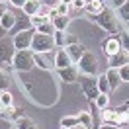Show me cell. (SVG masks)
<instances>
[{
    "instance_id": "74e56055",
    "label": "cell",
    "mask_w": 129,
    "mask_h": 129,
    "mask_svg": "<svg viewBox=\"0 0 129 129\" xmlns=\"http://www.w3.org/2000/svg\"><path fill=\"white\" fill-rule=\"evenodd\" d=\"M49 12H51V6H47V4H43L41 2V6H39V16H45V18H49Z\"/></svg>"
},
{
    "instance_id": "8992f818",
    "label": "cell",
    "mask_w": 129,
    "mask_h": 129,
    "mask_svg": "<svg viewBox=\"0 0 129 129\" xmlns=\"http://www.w3.org/2000/svg\"><path fill=\"white\" fill-rule=\"evenodd\" d=\"M14 55H16L14 39H10V37L0 39V67L4 63H12V61H14Z\"/></svg>"
},
{
    "instance_id": "d4e9b609",
    "label": "cell",
    "mask_w": 129,
    "mask_h": 129,
    "mask_svg": "<svg viewBox=\"0 0 129 129\" xmlns=\"http://www.w3.org/2000/svg\"><path fill=\"white\" fill-rule=\"evenodd\" d=\"M35 29H37V33H45V35H53V33H55V25H53V22H45V24L37 25Z\"/></svg>"
},
{
    "instance_id": "5b68a950",
    "label": "cell",
    "mask_w": 129,
    "mask_h": 129,
    "mask_svg": "<svg viewBox=\"0 0 129 129\" xmlns=\"http://www.w3.org/2000/svg\"><path fill=\"white\" fill-rule=\"evenodd\" d=\"M78 67H80V74H88V76H96L98 73V59L96 55H92V53H84L82 55V59L78 61Z\"/></svg>"
},
{
    "instance_id": "4fadbf2b",
    "label": "cell",
    "mask_w": 129,
    "mask_h": 129,
    "mask_svg": "<svg viewBox=\"0 0 129 129\" xmlns=\"http://www.w3.org/2000/svg\"><path fill=\"white\" fill-rule=\"evenodd\" d=\"M106 78L110 82V90H112V92L121 84V76H119V71H117V69H112V67H110V69L106 71Z\"/></svg>"
},
{
    "instance_id": "e0dca14e",
    "label": "cell",
    "mask_w": 129,
    "mask_h": 129,
    "mask_svg": "<svg viewBox=\"0 0 129 129\" xmlns=\"http://www.w3.org/2000/svg\"><path fill=\"white\" fill-rule=\"evenodd\" d=\"M39 6H41V0H27L24 4V8H22V12L31 18V16H35V14L39 12Z\"/></svg>"
},
{
    "instance_id": "b9f144b4",
    "label": "cell",
    "mask_w": 129,
    "mask_h": 129,
    "mask_svg": "<svg viewBox=\"0 0 129 129\" xmlns=\"http://www.w3.org/2000/svg\"><path fill=\"white\" fill-rule=\"evenodd\" d=\"M73 43H78L74 35H67V45H73Z\"/></svg>"
},
{
    "instance_id": "836d02e7",
    "label": "cell",
    "mask_w": 129,
    "mask_h": 129,
    "mask_svg": "<svg viewBox=\"0 0 129 129\" xmlns=\"http://www.w3.org/2000/svg\"><path fill=\"white\" fill-rule=\"evenodd\" d=\"M119 41H121V49L129 53V33H119Z\"/></svg>"
},
{
    "instance_id": "ac0fdd59",
    "label": "cell",
    "mask_w": 129,
    "mask_h": 129,
    "mask_svg": "<svg viewBox=\"0 0 129 129\" xmlns=\"http://www.w3.org/2000/svg\"><path fill=\"white\" fill-rule=\"evenodd\" d=\"M47 55L49 53H33V63L37 64L39 69H43V71H49V69H51V63H49Z\"/></svg>"
},
{
    "instance_id": "3957f363",
    "label": "cell",
    "mask_w": 129,
    "mask_h": 129,
    "mask_svg": "<svg viewBox=\"0 0 129 129\" xmlns=\"http://www.w3.org/2000/svg\"><path fill=\"white\" fill-rule=\"evenodd\" d=\"M55 49V39L53 35H45V33H35L31 41V51L33 53H51Z\"/></svg>"
},
{
    "instance_id": "ab89813d",
    "label": "cell",
    "mask_w": 129,
    "mask_h": 129,
    "mask_svg": "<svg viewBox=\"0 0 129 129\" xmlns=\"http://www.w3.org/2000/svg\"><path fill=\"white\" fill-rule=\"evenodd\" d=\"M8 2L14 6V8H24V4L27 2V0H8Z\"/></svg>"
},
{
    "instance_id": "f35d334b",
    "label": "cell",
    "mask_w": 129,
    "mask_h": 129,
    "mask_svg": "<svg viewBox=\"0 0 129 129\" xmlns=\"http://www.w3.org/2000/svg\"><path fill=\"white\" fill-rule=\"evenodd\" d=\"M98 129H129V127H125V125H112V123H102Z\"/></svg>"
},
{
    "instance_id": "8d00e7d4",
    "label": "cell",
    "mask_w": 129,
    "mask_h": 129,
    "mask_svg": "<svg viewBox=\"0 0 129 129\" xmlns=\"http://www.w3.org/2000/svg\"><path fill=\"white\" fill-rule=\"evenodd\" d=\"M0 129H12V121L0 113Z\"/></svg>"
},
{
    "instance_id": "7dc6e473",
    "label": "cell",
    "mask_w": 129,
    "mask_h": 129,
    "mask_svg": "<svg viewBox=\"0 0 129 129\" xmlns=\"http://www.w3.org/2000/svg\"><path fill=\"white\" fill-rule=\"evenodd\" d=\"M61 129H69V127H61Z\"/></svg>"
},
{
    "instance_id": "6da1fadb",
    "label": "cell",
    "mask_w": 129,
    "mask_h": 129,
    "mask_svg": "<svg viewBox=\"0 0 129 129\" xmlns=\"http://www.w3.org/2000/svg\"><path fill=\"white\" fill-rule=\"evenodd\" d=\"M92 22H96L104 31L108 33H117V20H115V14L112 12V8H108L106 6L100 14H96V16H88Z\"/></svg>"
},
{
    "instance_id": "f546056e",
    "label": "cell",
    "mask_w": 129,
    "mask_h": 129,
    "mask_svg": "<svg viewBox=\"0 0 129 129\" xmlns=\"http://www.w3.org/2000/svg\"><path fill=\"white\" fill-rule=\"evenodd\" d=\"M117 16H119L123 22H129V0L121 6V8H117Z\"/></svg>"
},
{
    "instance_id": "4dcf8cb0",
    "label": "cell",
    "mask_w": 129,
    "mask_h": 129,
    "mask_svg": "<svg viewBox=\"0 0 129 129\" xmlns=\"http://www.w3.org/2000/svg\"><path fill=\"white\" fill-rule=\"evenodd\" d=\"M8 84H10L8 74H6V71L0 69V92H2V90H8Z\"/></svg>"
},
{
    "instance_id": "277c9868",
    "label": "cell",
    "mask_w": 129,
    "mask_h": 129,
    "mask_svg": "<svg viewBox=\"0 0 129 129\" xmlns=\"http://www.w3.org/2000/svg\"><path fill=\"white\" fill-rule=\"evenodd\" d=\"M78 82H80V88L84 92V96L88 98L90 102H94L96 96L100 94V90H98V78L96 76H88V74H80Z\"/></svg>"
},
{
    "instance_id": "9a60e30c",
    "label": "cell",
    "mask_w": 129,
    "mask_h": 129,
    "mask_svg": "<svg viewBox=\"0 0 129 129\" xmlns=\"http://www.w3.org/2000/svg\"><path fill=\"white\" fill-rule=\"evenodd\" d=\"M14 24H16V14H14V12H10V10H8L6 14L0 16V25H2L8 33H10V29L14 27Z\"/></svg>"
},
{
    "instance_id": "bcb514c9",
    "label": "cell",
    "mask_w": 129,
    "mask_h": 129,
    "mask_svg": "<svg viewBox=\"0 0 129 129\" xmlns=\"http://www.w3.org/2000/svg\"><path fill=\"white\" fill-rule=\"evenodd\" d=\"M2 110H4V106H2V102H0V113H2Z\"/></svg>"
},
{
    "instance_id": "681fc988",
    "label": "cell",
    "mask_w": 129,
    "mask_h": 129,
    "mask_svg": "<svg viewBox=\"0 0 129 129\" xmlns=\"http://www.w3.org/2000/svg\"><path fill=\"white\" fill-rule=\"evenodd\" d=\"M106 2H108V0H104V4H106Z\"/></svg>"
},
{
    "instance_id": "e575fe53",
    "label": "cell",
    "mask_w": 129,
    "mask_h": 129,
    "mask_svg": "<svg viewBox=\"0 0 129 129\" xmlns=\"http://www.w3.org/2000/svg\"><path fill=\"white\" fill-rule=\"evenodd\" d=\"M125 2H127V0H108L106 6H108V8H115V10H117V8H121Z\"/></svg>"
},
{
    "instance_id": "9c48e42d",
    "label": "cell",
    "mask_w": 129,
    "mask_h": 129,
    "mask_svg": "<svg viewBox=\"0 0 129 129\" xmlns=\"http://www.w3.org/2000/svg\"><path fill=\"white\" fill-rule=\"evenodd\" d=\"M64 51H67V55H69V59H71V63H73V64H78V61L82 59V55L86 53V49H84V45H82V43L67 45V47H64Z\"/></svg>"
},
{
    "instance_id": "d6986e66",
    "label": "cell",
    "mask_w": 129,
    "mask_h": 129,
    "mask_svg": "<svg viewBox=\"0 0 129 129\" xmlns=\"http://www.w3.org/2000/svg\"><path fill=\"white\" fill-rule=\"evenodd\" d=\"M69 24H71V18H69V16H57L55 20H53L55 31H67Z\"/></svg>"
},
{
    "instance_id": "f1b7e54d",
    "label": "cell",
    "mask_w": 129,
    "mask_h": 129,
    "mask_svg": "<svg viewBox=\"0 0 129 129\" xmlns=\"http://www.w3.org/2000/svg\"><path fill=\"white\" fill-rule=\"evenodd\" d=\"M115 125H129V112H117Z\"/></svg>"
},
{
    "instance_id": "7402d4cb",
    "label": "cell",
    "mask_w": 129,
    "mask_h": 129,
    "mask_svg": "<svg viewBox=\"0 0 129 129\" xmlns=\"http://www.w3.org/2000/svg\"><path fill=\"white\" fill-rule=\"evenodd\" d=\"M98 90H100V94H110V92H112V90H110V82L106 78V73L98 76Z\"/></svg>"
},
{
    "instance_id": "7bdbcfd3",
    "label": "cell",
    "mask_w": 129,
    "mask_h": 129,
    "mask_svg": "<svg viewBox=\"0 0 129 129\" xmlns=\"http://www.w3.org/2000/svg\"><path fill=\"white\" fill-rule=\"evenodd\" d=\"M8 12V6H6V2H0V16L2 14H6Z\"/></svg>"
},
{
    "instance_id": "2e32d148",
    "label": "cell",
    "mask_w": 129,
    "mask_h": 129,
    "mask_svg": "<svg viewBox=\"0 0 129 129\" xmlns=\"http://www.w3.org/2000/svg\"><path fill=\"white\" fill-rule=\"evenodd\" d=\"M106 8V4H104V0H92V2H88L86 4V14L88 16H96V14H100L102 10Z\"/></svg>"
},
{
    "instance_id": "52a82bcc",
    "label": "cell",
    "mask_w": 129,
    "mask_h": 129,
    "mask_svg": "<svg viewBox=\"0 0 129 129\" xmlns=\"http://www.w3.org/2000/svg\"><path fill=\"white\" fill-rule=\"evenodd\" d=\"M35 33H37V29L31 27V29H25V31L14 35L12 39H14L16 51H18V49H31V41H33V35H35Z\"/></svg>"
},
{
    "instance_id": "ee69618b",
    "label": "cell",
    "mask_w": 129,
    "mask_h": 129,
    "mask_svg": "<svg viewBox=\"0 0 129 129\" xmlns=\"http://www.w3.org/2000/svg\"><path fill=\"white\" fill-rule=\"evenodd\" d=\"M6 29H4V27H2V25H0V39H4V37H6Z\"/></svg>"
},
{
    "instance_id": "c3c4849f",
    "label": "cell",
    "mask_w": 129,
    "mask_h": 129,
    "mask_svg": "<svg viewBox=\"0 0 129 129\" xmlns=\"http://www.w3.org/2000/svg\"><path fill=\"white\" fill-rule=\"evenodd\" d=\"M0 2H6V0H0Z\"/></svg>"
},
{
    "instance_id": "1f68e13d",
    "label": "cell",
    "mask_w": 129,
    "mask_h": 129,
    "mask_svg": "<svg viewBox=\"0 0 129 129\" xmlns=\"http://www.w3.org/2000/svg\"><path fill=\"white\" fill-rule=\"evenodd\" d=\"M117 71H119L121 82H129V63H127V64H123V67H119Z\"/></svg>"
},
{
    "instance_id": "d590c367",
    "label": "cell",
    "mask_w": 129,
    "mask_h": 129,
    "mask_svg": "<svg viewBox=\"0 0 129 129\" xmlns=\"http://www.w3.org/2000/svg\"><path fill=\"white\" fill-rule=\"evenodd\" d=\"M86 0H73V4H71V8H74V10H84L86 8Z\"/></svg>"
},
{
    "instance_id": "4316f807",
    "label": "cell",
    "mask_w": 129,
    "mask_h": 129,
    "mask_svg": "<svg viewBox=\"0 0 129 129\" xmlns=\"http://www.w3.org/2000/svg\"><path fill=\"white\" fill-rule=\"evenodd\" d=\"M78 119H80V125L84 129H92V115H90L88 112H82L80 115H78Z\"/></svg>"
},
{
    "instance_id": "cb8c5ba5",
    "label": "cell",
    "mask_w": 129,
    "mask_h": 129,
    "mask_svg": "<svg viewBox=\"0 0 129 129\" xmlns=\"http://www.w3.org/2000/svg\"><path fill=\"white\" fill-rule=\"evenodd\" d=\"M16 127L18 129H37V125L27 117H20V119H16Z\"/></svg>"
},
{
    "instance_id": "603a6c76",
    "label": "cell",
    "mask_w": 129,
    "mask_h": 129,
    "mask_svg": "<svg viewBox=\"0 0 129 129\" xmlns=\"http://www.w3.org/2000/svg\"><path fill=\"white\" fill-rule=\"evenodd\" d=\"M53 39H55V47H61V49L67 47V33L64 31H55Z\"/></svg>"
},
{
    "instance_id": "ba28073f",
    "label": "cell",
    "mask_w": 129,
    "mask_h": 129,
    "mask_svg": "<svg viewBox=\"0 0 129 129\" xmlns=\"http://www.w3.org/2000/svg\"><path fill=\"white\" fill-rule=\"evenodd\" d=\"M33 24H31V18L27 16V14H16V24H14V27L10 29V33L12 35H18V33L25 31V29H31Z\"/></svg>"
},
{
    "instance_id": "484cf974",
    "label": "cell",
    "mask_w": 129,
    "mask_h": 129,
    "mask_svg": "<svg viewBox=\"0 0 129 129\" xmlns=\"http://www.w3.org/2000/svg\"><path fill=\"white\" fill-rule=\"evenodd\" d=\"M94 104H96L98 110H104V108H108V104H110V96H108V94H98L96 100H94Z\"/></svg>"
},
{
    "instance_id": "7c38bea8",
    "label": "cell",
    "mask_w": 129,
    "mask_h": 129,
    "mask_svg": "<svg viewBox=\"0 0 129 129\" xmlns=\"http://www.w3.org/2000/svg\"><path fill=\"white\" fill-rule=\"evenodd\" d=\"M127 63H129V53L123 51V49H121L119 53L110 57V67L112 69H119V67H123V64H127Z\"/></svg>"
},
{
    "instance_id": "83f0119b",
    "label": "cell",
    "mask_w": 129,
    "mask_h": 129,
    "mask_svg": "<svg viewBox=\"0 0 129 129\" xmlns=\"http://www.w3.org/2000/svg\"><path fill=\"white\" fill-rule=\"evenodd\" d=\"M0 102H2L4 108H8V106H14V98H12V94H10L8 90H2L0 92Z\"/></svg>"
},
{
    "instance_id": "30bf717a",
    "label": "cell",
    "mask_w": 129,
    "mask_h": 129,
    "mask_svg": "<svg viewBox=\"0 0 129 129\" xmlns=\"http://www.w3.org/2000/svg\"><path fill=\"white\" fill-rule=\"evenodd\" d=\"M104 53L108 57H112V55H115V53H119L121 51V41H119V35H110L108 39L104 41Z\"/></svg>"
},
{
    "instance_id": "44dd1931",
    "label": "cell",
    "mask_w": 129,
    "mask_h": 129,
    "mask_svg": "<svg viewBox=\"0 0 129 129\" xmlns=\"http://www.w3.org/2000/svg\"><path fill=\"white\" fill-rule=\"evenodd\" d=\"M115 117H117V112H113V110H102V123H112L115 125Z\"/></svg>"
},
{
    "instance_id": "60d3db41",
    "label": "cell",
    "mask_w": 129,
    "mask_h": 129,
    "mask_svg": "<svg viewBox=\"0 0 129 129\" xmlns=\"http://www.w3.org/2000/svg\"><path fill=\"white\" fill-rule=\"evenodd\" d=\"M41 2H43V4H47V6H51V8H55L61 0H41Z\"/></svg>"
},
{
    "instance_id": "8fae6325",
    "label": "cell",
    "mask_w": 129,
    "mask_h": 129,
    "mask_svg": "<svg viewBox=\"0 0 129 129\" xmlns=\"http://www.w3.org/2000/svg\"><path fill=\"white\" fill-rule=\"evenodd\" d=\"M59 76L63 82H76L78 80V69L74 64L67 67V69H59Z\"/></svg>"
},
{
    "instance_id": "ffe728a7",
    "label": "cell",
    "mask_w": 129,
    "mask_h": 129,
    "mask_svg": "<svg viewBox=\"0 0 129 129\" xmlns=\"http://www.w3.org/2000/svg\"><path fill=\"white\" fill-rule=\"evenodd\" d=\"M80 125V119H78V115H67V117H63L61 119V127H69V129H73V127H78Z\"/></svg>"
},
{
    "instance_id": "f6af8a7d",
    "label": "cell",
    "mask_w": 129,
    "mask_h": 129,
    "mask_svg": "<svg viewBox=\"0 0 129 129\" xmlns=\"http://www.w3.org/2000/svg\"><path fill=\"white\" fill-rule=\"evenodd\" d=\"M61 2H63V4H69V6L73 4V0H61Z\"/></svg>"
},
{
    "instance_id": "7a4b0ae2",
    "label": "cell",
    "mask_w": 129,
    "mask_h": 129,
    "mask_svg": "<svg viewBox=\"0 0 129 129\" xmlns=\"http://www.w3.org/2000/svg\"><path fill=\"white\" fill-rule=\"evenodd\" d=\"M12 64H14V71H18V73L31 71L33 67H35V63H33V51L31 49H18Z\"/></svg>"
},
{
    "instance_id": "5bb4252c",
    "label": "cell",
    "mask_w": 129,
    "mask_h": 129,
    "mask_svg": "<svg viewBox=\"0 0 129 129\" xmlns=\"http://www.w3.org/2000/svg\"><path fill=\"white\" fill-rule=\"evenodd\" d=\"M53 64H55L57 69H67V67H71V59H69V55H67V51L64 49H59L55 55V61H53Z\"/></svg>"
},
{
    "instance_id": "d6a6232c",
    "label": "cell",
    "mask_w": 129,
    "mask_h": 129,
    "mask_svg": "<svg viewBox=\"0 0 129 129\" xmlns=\"http://www.w3.org/2000/svg\"><path fill=\"white\" fill-rule=\"evenodd\" d=\"M55 8H57V12H59V16H69V12H71V6H69V4H63V2H59Z\"/></svg>"
}]
</instances>
